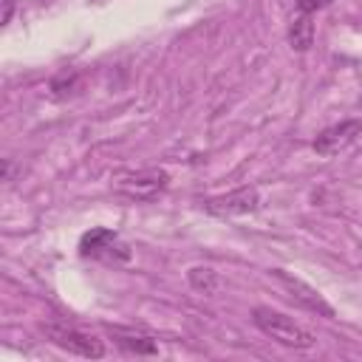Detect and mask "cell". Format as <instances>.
<instances>
[{"label":"cell","instance_id":"1","mask_svg":"<svg viewBox=\"0 0 362 362\" xmlns=\"http://www.w3.org/2000/svg\"><path fill=\"white\" fill-rule=\"evenodd\" d=\"M252 320H255V325H257L266 337H272L274 342H280V345H286V348L308 351V348L317 345V337H314L305 325H300L297 320H291V317L283 314V311H274V308L260 305V308H255Z\"/></svg>","mask_w":362,"mask_h":362},{"label":"cell","instance_id":"2","mask_svg":"<svg viewBox=\"0 0 362 362\" xmlns=\"http://www.w3.org/2000/svg\"><path fill=\"white\" fill-rule=\"evenodd\" d=\"M40 331L45 334V339L51 345H57V348H62V351H68L74 356L102 359L107 354L105 342L96 334H90V331H85L79 325H71V322H62V320H48V322L40 325Z\"/></svg>","mask_w":362,"mask_h":362},{"label":"cell","instance_id":"3","mask_svg":"<svg viewBox=\"0 0 362 362\" xmlns=\"http://www.w3.org/2000/svg\"><path fill=\"white\" fill-rule=\"evenodd\" d=\"M79 255L82 257H90V260H102V263H127L133 252L122 240L119 232L105 229V226H96V229H90V232L82 235Z\"/></svg>","mask_w":362,"mask_h":362},{"label":"cell","instance_id":"4","mask_svg":"<svg viewBox=\"0 0 362 362\" xmlns=\"http://www.w3.org/2000/svg\"><path fill=\"white\" fill-rule=\"evenodd\" d=\"M167 187H170V175L164 170H158V167L139 170V173H130V175L116 181V192H122V195H127L133 201H153Z\"/></svg>","mask_w":362,"mask_h":362},{"label":"cell","instance_id":"5","mask_svg":"<svg viewBox=\"0 0 362 362\" xmlns=\"http://www.w3.org/2000/svg\"><path fill=\"white\" fill-rule=\"evenodd\" d=\"M260 206V192L257 187H238L226 195H215L204 201V209L218 218H232V215H249Z\"/></svg>","mask_w":362,"mask_h":362},{"label":"cell","instance_id":"6","mask_svg":"<svg viewBox=\"0 0 362 362\" xmlns=\"http://www.w3.org/2000/svg\"><path fill=\"white\" fill-rule=\"evenodd\" d=\"M359 133H362V119H345V122H339V124H331V127L320 130L317 139H314V150H317L320 156L331 158V156L342 153L345 147H351Z\"/></svg>","mask_w":362,"mask_h":362},{"label":"cell","instance_id":"7","mask_svg":"<svg viewBox=\"0 0 362 362\" xmlns=\"http://www.w3.org/2000/svg\"><path fill=\"white\" fill-rule=\"evenodd\" d=\"M274 277L291 291V297L300 303V305H305L308 311H314V314H322V317H334V308L325 303V297L314 288V286H308V283H303L300 277H291V274H286L283 269H274Z\"/></svg>","mask_w":362,"mask_h":362},{"label":"cell","instance_id":"8","mask_svg":"<svg viewBox=\"0 0 362 362\" xmlns=\"http://www.w3.org/2000/svg\"><path fill=\"white\" fill-rule=\"evenodd\" d=\"M110 334H113L116 345H119L122 351H127V354H136V356H153V354H158L156 339H153V337H147V334L127 331V328H113Z\"/></svg>","mask_w":362,"mask_h":362},{"label":"cell","instance_id":"9","mask_svg":"<svg viewBox=\"0 0 362 362\" xmlns=\"http://www.w3.org/2000/svg\"><path fill=\"white\" fill-rule=\"evenodd\" d=\"M288 42L294 51H308L311 42H314V23H311V14H300L294 17V23L288 25Z\"/></svg>","mask_w":362,"mask_h":362},{"label":"cell","instance_id":"10","mask_svg":"<svg viewBox=\"0 0 362 362\" xmlns=\"http://www.w3.org/2000/svg\"><path fill=\"white\" fill-rule=\"evenodd\" d=\"M187 280H189V286H192L198 294H206V297H212V294L218 291V286H221L218 272L209 269V266H192V269L187 272Z\"/></svg>","mask_w":362,"mask_h":362},{"label":"cell","instance_id":"11","mask_svg":"<svg viewBox=\"0 0 362 362\" xmlns=\"http://www.w3.org/2000/svg\"><path fill=\"white\" fill-rule=\"evenodd\" d=\"M328 3H331V0H294V6H297L300 14H314V11L325 8Z\"/></svg>","mask_w":362,"mask_h":362},{"label":"cell","instance_id":"12","mask_svg":"<svg viewBox=\"0 0 362 362\" xmlns=\"http://www.w3.org/2000/svg\"><path fill=\"white\" fill-rule=\"evenodd\" d=\"M11 8H14V6H11V0H3V25L11 20Z\"/></svg>","mask_w":362,"mask_h":362}]
</instances>
